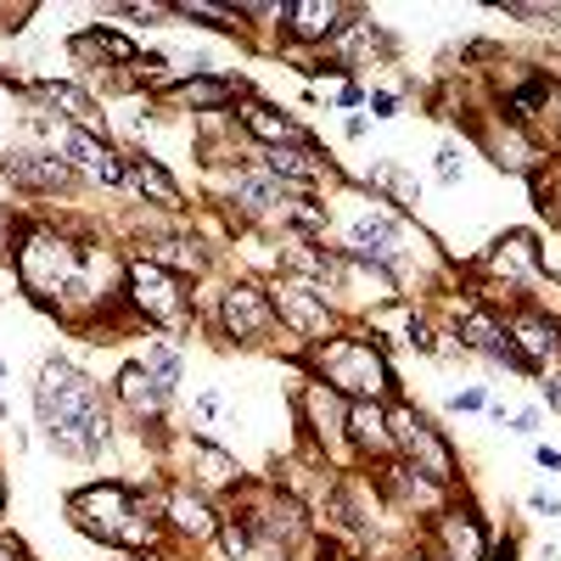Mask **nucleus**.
Instances as JSON below:
<instances>
[{"label":"nucleus","instance_id":"obj_1","mask_svg":"<svg viewBox=\"0 0 561 561\" xmlns=\"http://www.w3.org/2000/svg\"><path fill=\"white\" fill-rule=\"evenodd\" d=\"M34 415L45 427V444L68 460H96L113 438V421L102 404V388L68 359H45L34 382Z\"/></svg>","mask_w":561,"mask_h":561},{"label":"nucleus","instance_id":"obj_2","mask_svg":"<svg viewBox=\"0 0 561 561\" xmlns=\"http://www.w3.org/2000/svg\"><path fill=\"white\" fill-rule=\"evenodd\" d=\"M309 377L325 382L332 393H343L348 404H388L393 399V365H388L382 343L359 337V332H337L332 343L309 348Z\"/></svg>","mask_w":561,"mask_h":561},{"label":"nucleus","instance_id":"obj_3","mask_svg":"<svg viewBox=\"0 0 561 561\" xmlns=\"http://www.w3.org/2000/svg\"><path fill=\"white\" fill-rule=\"evenodd\" d=\"M388 438H393V455L404 466H415L421 478H433L438 489H455L460 483V460H455L444 427H438L433 415H421L415 404L388 399Z\"/></svg>","mask_w":561,"mask_h":561},{"label":"nucleus","instance_id":"obj_4","mask_svg":"<svg viewBox=\"0 0 561 561\" xmlns=\"http://www.w3.org/2000/svg\"><path fill=\"white\" fill-rule=\"evenodd\" d=\"M124 304L147 325H158V332H192L197 325V304H192V293H185V280L147 264V259L124 264Z\"/></svg>","mask_w":561,"mask_h":561},{"label":"nucleus","instance_id":"obj_5","mask_svg":"<svg viewBox=\"0 0 561 561\" xmlns=\"http://www.w3.org/2000/svg\"><path fill=\"white\" fill-rule=\"evenodd\" d=\"M270 304H275V320H280V332H287V337H298L309 348L337 337V309H332V298H325V287H314V280L275 275Z\"/></svg>","mask_w":561,"mask_h":561},{"label":"nucleus","instance_id":"obj_6","mask_svg":"<svg viewBox=\"0 0 561 561\" xmlns=\"http://www.w3.org/2000/svg\"><path fill=\"white\" fill-rule=\"evenodd\" d=\"M230 517L253 534V545H270V550H298L314 528L309 511L280 489H242V511H230Z\"/></svg>","mask_w":561,"mask_h":561},{"label":"nucleus","instance_id":"obj_7","mask_svg":"<svg viewBox=\"0 0 561 561\" xmlns=\"http://www.w3.org/2000/svg\"><path fill=\"white\" fill-rule=\"evenodd\" d=\"M298 427L309 433V444L325 460H337V466L354 460V444H348V399L332 393L325 382H314V377L298 388Z\"/></svg>","mask_w":561,"mask_h":561},{"label":"nucleus","instance_id":"obj_8","mask_svg":"<svg viewBox=\"0 0 561 561\" xmlns=\"http://www.w3.org/2000/svg\"><path fill=\"white\" fill-rule=\"evenodd\" d=\"M219 332L230 343L242 348H259L280 332L275 320V304H270V287H259V280H230V287L219 293Z\"/></svg>","mask_w":561,"mask_h":561},{"label":"nucleus","instance_id":"obj_9","mask_svg":"<svg viewBox=\"0 0 561 561\" xmlns=\"http://www.w3.org/2000/svg\"><path fill=\"white\" fill-rule=\"evenodd\" d=\"M135 505H140V500H135L124 483H90V489H73V494H68V517H73L79 534H90V539H102V545L118 550L124 523L135 517Z\"/></svg>","mask_w":561,"mask_h":561},{"label":"nucleus","instance_id":"obj_10","mask_svg":"<svg viewBox=\"0 0 561 561\" xmlns=\"http://www.w3.org/2000/svg\"><path fill=\"white\" fill-rule=\"evenodd\" d=\"M494 287H505L511 298H528V287L545 275V253H539V242L528 237V230H511V237H500L489 253H483V264H478Z\"/></svg>","mask_w":561,"mask_h":561},{"label":"nucleus","instance_id":"obj_11","mask_svg":"<svg viewBox=\"0 0 561 561\" xmlns=\"http://www.w3.org/2000/svg\"><path fill=\"white\" fill-rule=\"evenodd\" d=\"M505 337H511V348L523 354V365L534 370V377H545L550 370V359H561V320H550L545 309H534V304H517L505 320Z\"/></svg>","mask_w":561,"mask_h":561},{"label":"nucleus","instance_id":"obj_12","mask_svg":"<svg viewBox=\"0 0 561 561\" xmlns=\"http://www.w3.org/2000/svg\"><path fill=\"white\" fill-rule=\"evenodd\" d=\"M225 197L237 203L248 219H280V225H293V208L304 203V197H293L287 185H280L264 163H259V169H237V174H230Z\"/></svg>","mask_w":561,"mask_h":561},{"label":"nucleus","instance_id":"obj_13","mask_svg":"<svg viewBox=\"0 0 561 561\" xmlns=\"http://www.w3.org/2000/svg\"><path fill=\"white\" fill-rule=\"evenodd\" d=\"M427 550L438 561H489V528L483 517H472V511H460V505H444L433 528H427Z\"/></svg>","mask_w":561,"mask_h":561},{"label":"nucleus","instance_id":"obj_14","mask_svg":"<svg viewBox=\"0 0 561 561\" xmlns=\"http://www.w3.org/2000/svg\"><path fill=\"white\" fill-rule=\"evenodd\" d=\"M259 163L287 185L293 197H314L320 185H332L337 180V163L332 158H320V147H264Z\"/></svg>","mask_w":561,"mask_h":561},{"label":"nucleus","instance_id":"obj_15","mask_svg":"<svg viewBox=\"0 0 561 561\" xmlns=\"http://www.w3.org/2000/svg\"><path fill=\"white\" fill-rule=\"evenodd\" d=\"M185 455V489L197 494H225V489H242V466L230 449H219L214 438H174Z\"/></svg>","mask_w":561,"mask_h":561},{"label":"nucleus","instance_id":"obj_16","mask_svg":"<svg viewBox=\"0 0 561 561\" xmlns=\"http://www.w3.org/2000/svg\"><path fill=\"white\" fill-rule=\"evenodd\" d=\"M377 494H382L388 505H399V511H421V517H438V511L449 505V500H444L449 489H438L433 478H421L415 466H404L399 455L377 466Z\"/></svg>","mask_w":561,"mask_h":561},{"label":"nucleus","instance_id":"obj_17","mask_svg":"<svg viewBox=\"0 0 561 561\" xmlns=\"http://www.w3.org/2000/svg\"><path fill=\"white\" fill-rule=\"evenodd\" d=\"M399 248H404V219L399 214H359L348 219V259H365V264H382L399 275Z\"/></svg>","mask_w":561,"mask_h":561},{"label":"nucleus","instance_id":"obj_18","mask_svg":"<svg viewBox=\"0 0 561 561\" xmlns=\"http://www.w3.org/2000/svg\"><path fill=\"white\" fill-rule=\"evenodd\" d=\"M57 158L73 169V174H90V180H102V185H124V152H113L102 135H90V129H68L57 135Z\"/></svg>","mask_w":561,"mask_h":561},{"label":"nucleus","instance_id":"obj_19","mask_svg":"<svg viewBox=\"0 0 561 561\" xmlns=\"http://www.w3.org/2000/svg\"><path fill=\"white\" fill-rule=\"evenodd\" d=\"M0 174H7L12 185H23V192H45V197H57V192H73L79 174L57 158V152H34V147H18L0 158Z\"/></svg>","mask_w":561,"mask_h":561},{"label":"nucleus","instance_id":"obj_20","mask_svg":"<svg viewBox=\"0 0 561 561\" xmlns=\"http://www.w3.org/2000/svg\"><path fill=\"white\" fill-rule=\"evenodd\" d=\"M354 12L359 7H343V0H287V7H280V23H287V34L298 45H332Z\"/></svg>","mask_w":561,"mask_h":561},{"label":"nucleus","instance_id":"obj_21","mask_svg":"<svg viewBox=\"0 0 561 561\" xmlns=\"http://www.w3.org/2000/svg\"><path fill=\"white\" fill-rule=\"evenodd\" d=\"M34 96H39L45 107H57L68 129H90V135H102V140H107V118H102L96 96H90L84 84H73V79H39V84H34Z\"/></svg>","mask_w":561,"mask_h":561},{"label":"nucleus","instance_id":"obj_22","mask_svg":"<svg viewBox=\"0 0 561 561\" xmlns=\"http://www.w3.org/2000/svg\"><path fill=\"white\" fill-rule=\"evenodd\" d=\"M163 528L180 534V539H192V545H214L219 511H214L208 494H197V489H174V494L163 500Z\"/></svg>","mask_w":561,"mask_h":561},{"label":"nucleus","instance_id":"obj_23","mask_svg":"<svg viewBox=\"0 0 561 561\" xmlns=\"http://www.w3.org/2000/svg\"><path fill=\"white\" fill-rule=\"evenodd\" d=\"M124 185L140 197V203H152L163 214H180L185 208V192H180V180L152 158V152H140V158H124Z\"/></svg>","mask_w":561,"mask_h":561},{"label":"nucleus","instance_id":"obj_24","mask_svg":"<svg viewBox=\"0 0 561 561\" xmlns=\"http://www.w3.org/2000/svg\"><path fill=\"white\" fill-rule=\"evenodd\" d=\"M242 96L237 79H219V73H192L180 84H163V102L169 107H192V113H225L230 102Z\"/></svg>","mask_w":561,"mask_h":561},{"label":"nucleus","instance_id":"obj_25","mask_svg":"<svg viewBox=\"0 0 561 561\" xmlns=\"http://www.w3.org/2000/svg\"><path fill=\"white\" fill-rule=\"evenodd\" d=\"M237 124H242L253 140H264V147H314V135H309L293 113H280V107H270V102H248Z\"/></svg>","mask_w":561,"mask_h":561},{"label":"nucleus","instance_id":"obj_26","mask_svg":"<svg viewBox=\"0 0 561 561\" xmlns=\"http://www.w3.org/2000/svg\"><path fill=\"white\" fill-rule=\"evenodd\" d=\"M332 51H337V73H348V68H359L365 57H393V39L370 23L365 12H354V18L343 23V34L332 39Z\"/></svg>","mask_w":561,"mask_h":561},{"label":"nucleus","instance_id":"obj_27","mask_svg":"<svg viewBox=\"0 0 561 561\" xmlns=\"http://www.w3.org/2000/svg\"><path fill=\"white\" fill-rule=\"evenodd\" d=\"M113 393H118V404H124L135 421H163V410H169V399H174V393H163V388L147 377V365H140V359L118 370Z\"/></svg>","mask_w":561,"mask_h":561},{"label":"nucleus","instance_id":"obj_28","mask_svg":"<svg viewBox=\"0 0 561 561\" xmlns=\"http://www.w3.org/2000/svg\"><path fill=\"white\" fill-rule=\"evenodd\" d=\"M73 45V57H90V62H107V68H135L140 62V45L129 39V34H118V28H84V34H73L68 39Z\"/></svg>","mask_w":561,"mask_h":561},{"label":"nucleus","instance_id":"obj_29","mask_svg":"<svg viewBox=\"0 0 561 561\" xmlns=\"http://www.w3.org/2000/svg\"><path fill=\"white\" fill-rule=\"evenodd\" d=\"M140 259L158 264V270H169V275H180V280L208 270V253H203V242H192V237H152V242H140Z\"/></svg>","mask_w":561,"mask_h":561},{"label":"nucleus","instance_id":"obj_30","mask_svg":"<svg viewBox=\"0 0 561 561\" xmlns=\"http://www.w3.org/2000/svg\"><path fill=\"white\" fill-rule=\"evenodd\" d=\"M140 365H147V377L163 388V393H174L180 382H185V354H180V343H169V337H158V343H147V354H140Z\"/></svg>","mask_w":561,"mask_h":561},{"label":"nucleus","instance_id":"obj_31","mask_svg":"<svg viewBox=\"0 0 561 561\" xmlns=\"http://www.w3.org/2000/svg\"><path fill=\"white\" fill-rule=\"evenodd\" d=\"M478 135H483V147L494 152V163H500V169H517V174H534V158H539V152H534L528 140H523V129H517V124H511L505 135H494V129H478Z\"/></svg>","mask_w":561,"mask_h":561},{"label":"nucleus","instance_id":"obj_32","mask_svg":"<svg viewBox=\"0 0 561 561\" xmlns=\"http://www.w3.org/2000/svg\"><path fill=\"white\" fill-rule=\"evenodd\" d=\"M370 192H382L393 208H415V203H421L415 180H410L399 163H377V169H370Z\"/></svg>","mask_w":561,"mask_h":561},{"label":"nucleus","instance_id":"obj_33","mask_svg":"<svg viewBox=\"0 0 561 561\" xmlns=\"http://www.w3.org/2000/svg\"><path fill=\"white\" fill-rule=\"evenodd\" d=\"M174 7V18H192V23H203V28H219V34H242V18H237V7H208V0H169Z\"/></svg>","mask_w":561,"mask_h":561},{"label":"nucleus","instance_id":"obj_34","mask_svg":"<svg viewBox=\"0 0 561 561\" xmlns=\"http://www.w3.org/2000/svg\"><path fill=\"white\" fill-rule=\"evenodd\" d=\"M500 18H517L528 28H561V7H539V0H494Z\"/></svg>","mask_w":561,"mask_h":561},{"label":"nucleus","instance_id":"obj_35","mask_svg":"<svg viewBox=\"0 0 561 561\" xmlns=\"http://www.w3.org/2000/svg\"><path fill=\"white\" fill-rule=\"evenodd\" d=\"M214 539H219V550H225L230 561H248V556L259 550V545H253V534H248L237 517H219V534H214Z\"/></svg>","mask_w":561,"mask_h":561},{"label":"nucleus","instance_id":"obj_36","mask_svg":"<svg viewBox=\"0 0 561 561\" xmlns=\"http://www.w3.org/2000/svg\"><path fill=\"white\" fill-rule=\"evenodd\" d=\"M534 192H539V208H545L550 219H561V174H550V180H545V174L534 169Z\"/></svg>","mask_w":561,"mask_h":561},{"label":"nucleus","instance_id":"obj_37","mask_svg":"<svg viewBox=\"0 0 561 561\" xmlns=\"http://www.w3.org/2000/svg\"><path fill=\"white\" fill-rule=\"evenodd\" d=\"M404 332H410V343H415L421 354H444V343H438V332H433V325H427V320H421V314H410V325H404Z\"/></svg>","mask_w":561,"mask_h":561},{"label":"nucleus","instance_id":"obj_38","mask_svg":"<svg viewBox=\"0 0 561 561\" xmlns=\"http://www.w3.org/2000/svg\"><path fill=\"white\" fill-rule=\"evenodd\" d=\"M460 174H466L460 147H438V180H444V185H460Z\"/></svg>","mask_w":561,"mask_h":561},{"label":"nucleus","instance_id":"obj_39","mask_svg":"<svg viewBox=\"0 0 561 561\" xmlns=\"http://www.w3.org/2000/svg\"><path fill=\"white\" fill-rule=\"evenodd\" d=\"M365 102H370V118H393V113H399V96H393V90H370Z\"/></svg>","mask_w":561,"mask_h":561},{"label":"nucleus","instance_id":"obj_40","mask_svg":"<svg viewBox=\"0 0 561 561\" xmlns=\"http://www.w3.org/2000/svg\"><path fill=\"white\" fill-rule=\"evenodd\" d=\"M511 433H517V438H534V433H539V410H517V415H511Z\"/></svg>","mask_w":561,"mask_h":561},{"label":"nucleus","instance_id":"obj_41","mask_svg":"<svg viewBox=\"0 0 561 561\" xmlns=\"http://www.w3.org/2000/svg\"><path fill=\"white\" fill-rule=\"evenodd\" d=\"M539 393H545V404L561 415V370H545V382H539Z\"/></svg>","mask_w":561,"mask_h":561},{"label":"nucleus","instance_id":"obj_42","mask_svg":"<svg viewBox=\"0 0 561 561\" xmlns=\"http://www.w3.org/2000/svg\"><path fill=\"white\" fill-rule=\"evenodd\" d=\"M528 511L534 517H561V500L556 494H528Z\"/></svg>","mask_w":561,"mask_h":561},{"label":"nucleus","instance_id":"obj_43","mask_svg":"<svg viewBox=\"0 0 561 561\" xmlns=\"http://www.w3.org/2000/svg\"><path fill=\"white\" fill-rule=\"evenodd\" d=\"M0 561H28V545L12 539V534H0Z\"/></svg>","mask_w":561,"mask_h":561},{"label":"nucleus","instance_id":"obj_44","mask_svg":"<svg viewBox=\"0 0 561 561\" xmlns=\"http://www.w3.org/2000/svg\"><path fill=\"white\" fill-rule=\"evenodd\" d=\"M455 410H489L483 388H466V393H455Z\"/></svg>","mask_w":561,"mask_h":561},{"label":"nucleus","instance_id":"obj_45","mask_svg":"<svg viewBox=\"0 0 561 561\" xmlns=\"http://www.w3.org/2000/svg\"><path fill=\"white\" fill-rule=\"evenodd\" d=\"M534 460L545 466V472H561V449H550V444H539V449H534Z\"/></svg>","mask_w":561,"mask_h":561},{"label":"nucleus","instance_id":"obj_46","mask_svg":"<svg viewBox=\"0 0 561 561\" xmlns=\"http://www.w3.org/2000/svg\"><path fill=\"white\" fill-rule=\"evenodd\" d=\"M359 102H365L359 84H343V90H337V107H359Z\"/></svg>","mask_w":561,"mask_h":561},{"label":"nucleus","instance_id":"obj_47","mask_svg":"<svg viewBox=\"0 0 561 561\" xmlns=\"http://www.w3.org/2000/svg\"><path fill=\"white\" fill-rule=\"evenodd\" d=\"M197 415H203V421H214V415H219V399H214V393H203V399H197Z\"/></svg>","mask_w":561,"mask_h":561},{"label":"nucleus","instance_id":"obj_48","mask_svg":"<svg viewBox=\"0 0 561 561\" xmlns=\"http://www.w3.org/2000/svg\"><path fill=\"white\" fill-rule=\"evenodd\" d=\"M399 561H438L433 550H410V556H399Z\"/></svg>","mask_w":561,"mask_h":561},{"label":"nucleus","instance_id":"obj_49","mask_svg":"<svg viewBox=\"0 0 561 561\" xmlns=\"http://www.w3.org/2000/svg\"><path fill=\"white\" fill-rule=\"evenodd\" d=\"M325 561H359V556H337V550H320Z\"/></svg>","mask_w":561,"mask_h":561},{"label":"nucleus","instance_id":"obj_50","mask_svg":"<svg viewBox=\"0 0 561 561\" xmlns=\"http://www.w3.org/2000/svg\"><path fill=\"white\" fill-rule=\"evenodd\" d=\"M0 388H7V365H0ZM0 415H7V399H0Z\"/></svg>","mask_w":561,"mask_h":561},{"label":"nucleus","instance_id":"obj_51","mask_svg":"<svg viewBox=\"0 0 561 561\" xmlns=\"http://www.w3.org/2000/svg\"><path fill=\"white\" fill-rule=\"evenodd\" d=\"M0 517H7V483H0Z\"/></svg>","mask_w":561,"mask_h":561},{"label":"nucleus","instance_id":"obj_52","mask_svg":"<svg viewBox=\"0 0 561 561\" xmlns=\"http://www.w3.org/2000/svg\"><path fill=\"white\" fill-rule=\"evenodd\" d=\"M0 107H7V79H0Z\"/></svg>","mask_w":561,"mask_h":561}]
</instances>
